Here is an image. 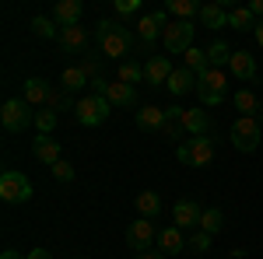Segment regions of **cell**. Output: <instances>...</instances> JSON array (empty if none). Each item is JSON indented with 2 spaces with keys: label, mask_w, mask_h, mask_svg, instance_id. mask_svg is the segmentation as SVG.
Listing matches in <instances>:
<instances>
[{
  "label": "cell",
  "mask_w": 263,
  "mask_h": 259,
  "mask_svg": "<svg viewBox=\"0 0 263 259\" xmlns=\"http://www.w3.org/2000/svg\"><path fill=\"white\" fill-rule=\"evenodd\" d=\"M95 39H99V49L105 60H116V63H126V56L134 53V35L130 28L120 25L116 18H102L95 25Z\"/></svg>",
  "instance_id": "1"
},
{
  "label": "cell",
  "mask_w": 263,
  "mask_h": 259,
  "mask_svg": "<svg viewBox=\"0 0 263 259\" xmlns=\"http://www.w3.org/2000/svg\"><path fill=\"white\" fill-rule=\"evenodd\" d=\"M176 158H179L182 165H197V168H203V165H211V161L218 158V144H214L211 133H207V137H190L186 144H179Z\"/></svg>",
  "instance_id": "2"
},
{
  "label": "cell",
  "mask_w": 263,
  "mask_h": 259,
  "mask_svg": "<svg viewBox=\"0 0 263 259\" xmlns=\"http://www.w3.org/2000/svg\"><path fill=\"white\" fill-rule=\"evenodd\" d=\"M197 95L203 105H221L228 98V74L224 67H211L203 77H197Z\"/></svg>",
  "instance_id": "3"
},
{
  "label": "cell",
  "mask_w": 263,
  "mask_h": 259,
  "mask_svg": "<svg viewBox=\"0 0 263 259\" xmlns=\"http://www.w3.org/2000/svg\"><path fill=\"white\" fill-rule=\"evenodd\" d=\"M109 112H112V105L102 98V95H81L78 105H74V119L81 123V126H102V123L109 119Z\"/></svg>",
  "instance_id": "4"
},
{
  "label": "cell",
  "mask_w": 263,
  "mask_h": 259,
  "mask_svg": "<svg viewBox=\"0 0 263 259\" xmlns=\"http://www.w3.org/2000/svg\"><path fill=\"white\" fill-rule=\"evenodd\" d=\"M91 91H95V95H102V98L109 102V105H116V109H130V105L137 102V91H134L130 84H123V81L95 77V81H91Z\"/></svg>",
  "instance_id": "5"
},
{
  "label": "cell",
  "mask_w": 263,
  "mask_h": 259,
  "mask_svg": "<svg viewBox=\"0 0 263 259\" xmlns=\"http://www.w3.org/2000/svg\"><path fill=\"white\" fill-rule=\"evenodd\" d=\"M0 123H4V130L21 133L25 126L35 123V112H32V105H28L25 98H7V102H4V109H0Z\"/></svg>",
  "instance_id": "6"
},
{
  "label": "cell",
  "mask_w": 263,
  "mask_h": 259,
  "mask_svg": "<svg viewBox=\"0 0 263 259\" xmlns=\"http://www.w3.org/2000/svg\"><path fill=\"white\" fill-rule=\"evenodd\" d=\"M232 147L242 151V154H253L260 147V119L239 116V119L232 123Z\"/></svg>",
  "instance_id": "7"
},
{
  "label": "cell",
  "mask_w": 263,
  "mask_h": 259,
  "mask_svg": "<svg viewBox=\"0 0 263 259\" xmlns=\"http://www.w3.org/2000/svg\"><path fill=\"white\" fill-rule=\"evenodd\" d=\"M193 32H197V28H193V21H168V25L162 28L165 49H168V53H182V56H186V53L193 49Z\"/></svg>",
  "instance_id": "8"
},
{
  "label": "cell",
  "mask_w": 263,
  "mask_h": 259,
  "mask_svg": "<svg viewBox=\"0 0 263 259\" xmlns=\"http://www.w3.org/2000/svg\"><path fill=\"white\" fill-rule=\"evenodd\" d=\"M0 200H4V203H28V200H32V182H28V175L7 168V172L0 175Z\"/></svg>",
  "instance_id": "9"
},
{
  "label": "cell",
  "mask_w": 263,
  "mask_h": 259,
  "mask_svg": "<svg viewBox=\"0 0 263 259\" xmlns=\"http://www.w3.org/2000/svg\"><path fill=\"white\" fill-rule=\"evenodd\" d=\"M126 245L134 249V252H151L155 245H158V228H155V221L151 217H137L130 228H126Z\"/></svg>",
  "instance_id": "10"
},
{
  "label": "cell",
  "mask_w": 263,
  "mask_h": 259,
  "mask_svg": "<svg viewBox=\"0 0 263 259\" xmlns=\"http://www.w3.org/2000/svg\"><path fill=\"white\" fill-rule=\"evenodd\" d=\"M168 25V11H151V14H141L137 25H134V32H137V42H141L144 49H151V42L162 35V28Z\"/></svg>",
  "instance_id": "11"
},
{
  "label": "cell",
  "mask_w": 263,
  "mask_h": 259,
  "mask_svg": "<svg viewBox=\"0 0 263 259\" xmlns=\"http://www.w3.org/2000/svg\"><path fill=\"white\" fill-rule=\"evenodd\" d=\"M21 98L28 102V105H60V95L53 91V84L42 77H28L25 84H21Z\"/></svg>",
  "instance_id": "12"
},
{
  "label": "cell",
  "mask_w": 263,
  "mask_h": 259,
  "mask_svg": "<svg viewBox=\"0 0 263 259\" xmlns=\"http://www.w3.org/2000/svg\"><path fill=\"white\" fill-rule=\"evenodd\" d=\"M200 214H203V207L193 196L176 200V203H172V224L182 228V231H186V228H200Z\"/></svg>",
  "instance_id": "13"
},
{
  "label": "cell",
  "mask_w": 263,
  "mask_h": 259,
  "mask_svg": "<svg viewBox=\"0 0 263 259\" xmlns=\"http://www.w3.org/2000/svg\"><path fill=\"white\" fill-rule=\"evenodd\" d=\"M179 126L190 137H207L211 133V116L203 109H179Z\"/></svg>",
  "instance_id": "14"
},
{
  "label": "cell",
  "mask_w": 263,
  "mask_h": 259,
  "mask_svg": "<svg viewBox=\"0 0 263 259\" xmlns=\"http://www.w3.org/2000/svg\"><path fill=\"white\" fill-rule=\"evenodd\" d=\"M186 245H190V242H186V235H182V228L168 224V228L158 231V245H155V249H158L162 256H179V252H186Z\"/></svg>",
  "instance_id": "15"
},
{
  "label": "cell",
  "mask_w": 263,
  "mask_h": 259,
  "mask_svg": "<svg viewBox=\"0 0 263 259\" xmlns=\"http://www.w3.org/2000/svg\"><path fill=\"white\" fill-rule=\"evenodd\" d=\"M81 0H57L53 4V11H49V18L57 21L60 28H70V25H81Z\"/></svg>",
  "instance_id": "16"
},
{
  "label": "cell",
  "mask_w": 263,
  "mask_h": 259,
  "mask_svg": "<svg viewBox=\"0 0 263 259\" xmlns=\"http://www.w3.org/2000/svg\"><path fill=\"white\" fill-rule=\"evenodd\" d=\"M168 77H172V63H168V56H147V63H144V81L147 84H168Z\"/></svg>",
  "instance_id": "17"
},
{
  "label": "cell",
  "mask_w": 263,
  "mask_h": 259,
  "mask_svg": "<svg viewBox=\"0 0 263 259\" xmlns=\"http://www.w3.org/2000/svg\"><path fill=\"white\" fill-rule=\"evenodd\" d=\"M165 123H168V112L158 109V105H144L141 112H137V126L147 130V133H162Z\"/></svg>",
  "instance_id": "18"
},
{
  "label": "cell",
  "mask_w": 263,
  "mask_h": 259,
  "mask_svg": "<svg viewBox=\"0 0 263 259\" xmlns=\"http://www.w3.org/2000/svg\"><path fill=\"white\" fill-rule=\"evenodd\" d=\"M200 21L203 28H224L228 25V7L221 0H207V4H200Z\"/></svg>",
  "instance_id": "19"
},
{
  "label": "cell",
  "mask_w": 263,
  "mask_h": 259,
  "mask_svg": "<svg viewBox=\"0 0 263 259\" xmlns=\"http://www.w3.org/2000/svg\"><path fill=\"white\" fill-rule=\"evenodd\" d=\"M228 70H232V77H239V81H253L256 77V60L246 49H235L232 60H228Z\"/></svg>",
  "instance_id": "20"
},
{
  "label": "cell",
  "mask_w": 263,
  "mask_h": 259,
  "mask_svg": "<svg viewBox=\"0 0 263 259\" xmlns=\"http://www.w3.org/2000/svg\"><path fill=\"white\" fill-rule=\"evenodd\" d=\"M32 154H35L42 165H49V168H53V165L60 161V144H57L53 137H42V133H39V137L32 140Z\"/></svg>",
  "instance_id": "21"
},
{
  "label": "cell",
  "mask_w": 263,
  "mask_h": 259,
  "mask_svg": "<svg viewBox=\"0 0 263 259\" xmlns=\"http://www.w3.org/2000/svg\"><path fill=\"white\" fill-rule=\"evenodd\" d=\"M57 42H60V49L74 53V49H84V46H88V32H84L81 25H70V28H60Z\"/></svg>",
  "instance_id": "22"
},
{
  "label": "cell",
  "mask_w": 263,
  "mask_h": 259,
  "mask_svg": "<svg viewBox=\"0 0 263 259\" xmlns=\"http://www.w3.org/2000/svg\"><path fill=\"white\" fill-rule=\"evenodd\" d=\"M256 21L260 18L249 11V4H246V7H228V28H235V32H253Z\"/></svg>",
  "instance_id": "23"
},
{
  "label": "cell",
  "mask_w": 263,
  "mask_h": 259,
  "mask_svg": "<svg viewBox=\"0 0 263 259\" xmlns=\"http://www.w3.org/2000/svg\"><path fill=\"white\" fill-rule=\"evenodd\" d=\"M134 207H137V214L141 217H155V214H162V196L158 193H151V189H144L134 196Z\"/></svg>",
  "instance_id": "24"
},
{
  "label": "cell",
  "mask_w": 263,
  "mask_h": 259,
  "mask_svg": "<svg viewBox=\"0 0 263 259\" xmlns=\"http://www.w3.org/2000/svg\"><path fill=\"white\" fill-rule=\"evenodd\" d=\"M221 228H224V214L218 210V207H203L200 228H197V231H207V235L214 238V235H221Z\"/></svg>",
  "instance_id": "25"
},
{
  "label": "cell",
  "mask_w": 263,
  "mask_h": 259,
  "mask_svg": "<svg viewBox=\"0 0 263 259\" xmlns=\"http://www.w3.org/2000/svg\"><path fill=\"white\" fill-rule=\"evenodd\" d=\"M165 88H168V91L179 98V95H186L190 88H197V77H193L186 67H179V70H172V77H168V84H165Z\"/></svg>",
  "instance_id": "26"
},
{
  "label": "cell",
  "mask_w": 263,
  "mask_h": 259,
  "mask_svg": "<svg viewBox=\"0 0 263 259\" xmlns=\"http://www.w3.org/2000/svg\"><path fill=\"white\" fill-rule=\"evenodd\" d=\"M182 60H186V70H190L193 77H203V74L211 70V60H207V49H197V46H193V49H190V53H186Z\"/></svg>",
  "instance_id": "27"
},
{
  "label": "cell",
  "mask_w": 263,
  "mask_h": 259,
  "mask_svg": "<svg viewBox=\"0 0 263 259\" xmlns=\"http://www.w3.org/2000/svg\"><path fill=\"white\" fill-rule=\"evenodd\" d=\"M165 11L176 14V21H193L197 14H200V4H197V0H168Z\"/></svg>",
  "instance_id": "28"
},
{
  "label": "cell",
  "mask_w": 263,
  "mask_h": 259,
  "mask_svg": "<svg viewBox=\"0 0 263 259\" xmlns=\"http://www.w3.org/2000/svg\"><path fill=\"white\" fill-rule=\"evenodd\" d=\"M235 109H239L242 116H253V119H256V112H263V102L256 98L249 88H242V91L235 95Z\"/></svg>",
  "instance_id": "29"
},
{
  "label": "cell",
  "mask_w": 263,
  "mask_h": 259,
  "mask_svg": "<svg viewBox=\"0 0 263 259\" xmlns=\"http://www.w3.org/2000/svg\"><path fill=\"white\" fill-rule=\"evenodd\" d=\"M207 60H211V67H224V63L232 60V49H228V42H224V39H214L211 46H207Z\"/></svg>",
  "instance_id": "30"
},
{
  "label": "cell",
  "mask_w": 263,
  "mask_h": 259,
  "mask_svg": "<svg viewBox=\"0 0 263 259\" xmlns=\"http://www.w3.org/2000/svg\"><path fill=\"white\" fill-rule=\"evenodd\" d=\"M88 84V77H84V70L81 67H67L60 74V88L63 91H78V88H84Z\"/></svg>",
  "instance_id": "31"
},
{
  "label": "cell",
  "mask_w": 263,
  "mask_h": 259,
  "mask_svg": "<svg viewBox=\"0 0 263 259\" xmlns=\"http://www.w3.org/2000/svg\"><path fill=\"white\" fill-rule=\"evenodd\" d=\"M116 81H123V84H137V81H144V67L141 63H134V60H126V63H120V70H116Z\"/></svg>",
  "instance_id": "32"
},
{
  "label": "cell",
  "mask_w": 263,
  "mask_h": 259,
  "mask_svg": "<svg viewBox=\"0 0 263 259\" xmlns=\"http://www.w3.org/2000/svg\"><path fill=\"white\" fill-rule=\"evenodd\" d=\"M32 32H35V35H39V39H57V35H60V25H57V21L53 18H32Z\"/></svg>",
  "instance_id": "33"
},
{
  "label": "cell",
  "mask_w": 263,
  "mask_h": 259,
  "mask_svg": "<svg viewBox=\"0 0 263 259\" xmlns=\"http://www.w3.org/2000/svg\"><path fill=\"white\" fill-rule=\"evenodd\" d=\"M35 126H39L42 137H49V133L57 130V112H53V109H42V112H35Z\"/></svg>",
  "instance_id": "34"
},
{
  "label": "cell",
  "mask_w": 263,
  "mask_h": 259,
  "mask_svg": "<svg viewBox=\"0 0 263 259\" xmlns=\"http://www.w3.org/2000/svg\"><path fill=\"white\" fill-rule=\"evenodd\" d=\"M49 172H53V175H57L60 182H70V179H74V165H70V161H63V158L57 161V165H53Z\"/></svg>",
  "instance_id": "35"
},
{
  "label": "cell",
  "mask_w": 263,
  "mask_h": 259,
  "mask_svg": "<svg viewBox=\"0 0 263 259\" xmlns=\"http://www.w3.org/2000/svg\"><path fill=\"white\" fill-rule=\"evenodd\" d=\"M207 245H211V235H207V231H193V235H190V249H193V252H207Z\"/></svg>",
  "instance_id": "36"
},
{
  "label": "cell",
  "mask_w": 263,
  "mask_h": 259,
  "mask_svg": "<svg viewBox=\"0 0 263 259\" xmlns=\"http://www.w3.org/2000/svg\"><path fill=\"white\" fill-rule=\"evenodd\" d=\"M141 11V0H116V14L126 18V14H137Z\"/></svg>",
  "instance_id": "37"
},
{
  "label": "cell",
  "mask_w": 263,
  "mask_h": 259,
  "mask_svg": "<svg viewBox=\"0 0 263 259\" xmlns=\"http://www.w3.org/2000/svg\"><path fill=\"white\" fill-rule=\"evenodd\" d=\"M182 133H186V130L179 126V119H168V123H165V130H162V137H168V140H179Z\"/></svg>",
  "instance_id": "38"
},
{
  "label": "cell",
  "mask_w": 263,
  "mask_h": 259,
  "mask_svg": "<svg viewBox=\"0 0 263 259\" xmlns=\"http://www.w3.org/2000/svg\"><path fill=\"white\" fill-rule=\"evenodd\" d=\"M81 70H84V77H91V81L99 77V63H95V60H84V63H81Z\"/></svg>",
  "instance_id": "39"
},
{
  "label": "cell",
  "mask_w": 263,
  "mask_h": 259,
  "mask_svg": "<svg viewBox=\"0 0 263 259\" xmlns=\"http://www.w3.org/2000/svg\"><path fill=\"white\" fill-rule=\"evenodd\" d=\"M25 259H53L49 249H32V252H25Z\"/></svg>",
  "instance_id": "40"
},
{
  "label": "cell",
  "mask_w": 263,
  "mask_h": 259,
  "mask_svg": "<svg viewBox=\"0 0 263 259\" xmlns=\"http://www.w3.org/2000/svg\"><path fill=\"white\" fill-rule=\"evenodd\" d=\"M249 11H253V14L263 21V0H253V4H249Z\"/></svg>",
  "instance_id": "41"
},
{
  "label": "cell",
  "mask_w": 263,
  "mask_h": 259,
  "mask_svg": "<svg viewBox=\"0 0 263 259\" xmlns=\"http://www.w3.org/2000/svg\"><path fill=\"white\" fill-rule=\"evenodd\" d=\"M0 259H25V256H21L18 249H4V252H0Z\"/></svg>",
  "instance_id": "42"
},
{
  "label": "cell",
  "mask_w": 263,
  "mask_h": 259,
  "mask_svg": "<svg viewBox=\"0 0 263 259\" xmlns=\"http://www.w3.org/2000/svg\"><path fill=\"white\" fill-rule=\"evenodd\" d=\"M134 259H162V252H155V249H151V252H137Z\"/></svg>",
  "instance_id": "43"
},
{
  "label": "cell",
  "mask_w": 263,
  "mask_h": 259,
  "mask_svg": "<svg viewBox=\"0 0 263 259\" xmlns=\"http://www.w3.org/2000/svg\"><path fill=\"white\" fill-rule=\"evenodd\" d=\"M253 35H256V42H260V49H263V21H256V28H253Z\"/></svg>",
  "instance_id": "44"
}]
</instances>
